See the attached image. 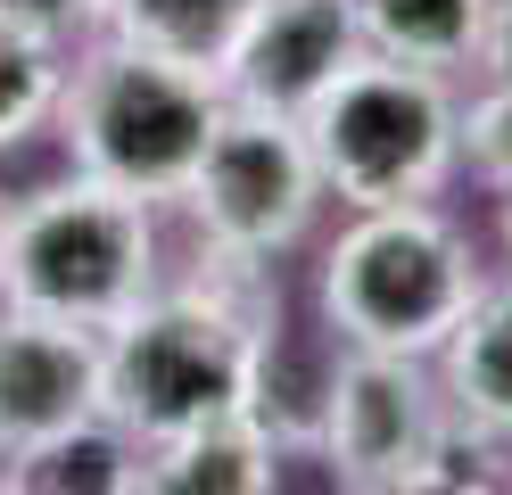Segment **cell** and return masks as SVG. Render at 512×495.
<instances>
[{"mask_svg":"<svg viewBox=\"0 0 512 495\" xmlns=\"http://www.w3.org/2000/svg\"><path fill=\"white\" fill-rule=\"evenodd\" d=\"M281 306L273 264H223L199 256L190 281H157L124 322L100 330L108 347V421L141 446L199 429L215 413H240L256 330Z\"/></svg>","mask_w":512,"mask_h":495,"instance_id":"cell-1","label":"cell"},{"mask_svg":"<svg viewBox=\"0 0 512 495\" xmlns=\"http://www.w3.org/2000/svg\"><path fill=\"white\" fill-rule=\"evenodd\" d=\"M471 297H479L471 231L438 198L347 215V231L323 248V273H314V314L331 322L339 347L422 355V363L446 347Z\"/></svg>","mask_w":512,"mask_h":495,"instance_id":"cell-2","label":"cell"},{"mask_svg":"<svg viewBox=\"0 0 512 495\" xmlns=\"http://www.w3.org/2000/svg\"><path fill=\"white\" fill-rule=\"evenodd\" d=\"M166 281L157 273V198H133L116 182H42L9 198V231H0V306L50 314L108 330Z\"/></svg>","mask_w":512,"mask_h":495,"instance_id":"cell-3","label":"cell"},{"mask_svg":"<svg viewBox=\"0 0 512 495\" xmlns=\"http://www.w3.org/2000/svg\"><path fill=\"white\" fill-rule=\"evenodd\" d=\"M223 116V83L199 66H174L157 50H133L116 33H91L83 58H67L58 83V141L67 165L91 182H116L133 198L174 207L207 132Z\"/></svg>","mask_w":512,"mask_h":495,"instance_id":"cell-4","label":"cell"},{"mask_svg":"<svg viewBox=\"0 0 512 495\" xmlns=\"http://www.w3.org/2000/svg\"><path fill=\"white\" fill-rule=\"evenodd\" d=\"M298 124H306L314 174H323V198H339L347 215L438 198L446 174L463 165L455 83L438 66H405V58H380V50L347 58L339 83Z\"/></svg>","mask_w":512,"mask_h":495,"instance_id":"cell-5","label":"cell"},{"mask_svg":"<svg viewBox=\"0 0 512 495\" xmlns=\"http://www.w3.org/2000/svg\"><path fill=\"white\" fill-rule=\"evenodd\" d=\"M174 207L199 231V256L281 264L314 231V207H323L306 124L281 116V108H256V99H223V116H215Z\"/></svg>","mask_w":512,"mask_h":495,"instance_id":"cell-6","label":"cell"},{"mask_svg":"<svg viewBox=\"0 0 512 495\" xmlns=\"http://www.w3.org/2000/svg\"><path fill=\"white\" fill-rule=\"evenodd\" d=\"M438 421H446V388H430L422 355L347 347L331 380V421H323V479L356 495H405Z\"/></svg>","mask_w":512,"mask_h":495,"instance_id":"cell-7","label":"cell"},{"mask_svg":"<svg viewBox=\"0 0 512 495\" xmlns=\"http://www.w3.org/2000/svg\"><path fill=\"white\" fill-rule=\"evenodd\" d=\"M91 413H108V347L83 322L17 314L0 306V454H25L75 429Z\"/></svg>","mask_w":512,"mask_h":495,"instance_id":"cell-8","label":"cell"},{"mask_svg":"<svg viewBox=\"0 0 512 495\" xmlns=\"http://www.w3.org/2000/svg\"><path fill=\"white\" fill-rule=\"evenodd\" d=\"M347 58H364L356 0H256V17L240 25V42H232L215 83H223V99L306 116L339 83Z\"/></svg>","mask_w":512,"mask_h":495,"instance_id":"cell-9","label":"cell"},{"mask_svg":"<svg viewBox=\"0 0 512 495\" xmlns=\"http://www.w3.org/2000/svg\"><path fill=\"white\" fill-rule=\"evenodd\" d=\"M339 339L331 322H290V314H265L256 330V355H248V396L240 413L273 438L281 462H323V421H331V380H339Z\"/></svg>","mask_w":512,"mask_h":495,"instance_id":"cell-10","label":"cell"},{"mask_svg":"<svg viewBox=\"0 0 512 495\" xmlns=\"http://www.w3.org/2000/svg\"><path fill=\"white\" fill-rule=\"evenodd\" d=\"M281 454L248 413H215L199 429L141 446V495H273Z\"/></svg>","mask_w":512,"mask_h":495,"instance_id":"cell-11","label":"cell"},{"mask_svg":"<svg viewBox=\"0 0 512 495\" xmlns=\"http://www.w3.org/2000/svg\"><path fill=\"white\" fill-rule=\"evenodd\" d=\"M430 363L463 421L512 438V281H479V297L463 306V322L446 330V347Z\"/></svg>","mask_w":512,"mask_h":495,"instance_id":"cell-12","label":"cell"},{"mask_svg":"<svg viewBox=\"0 0 512 495\" xmlns=\"http://www.w3.org/2000/svg\"><path fill=\"white\" fill-rule=\"evenodd\" d=\"M9 495H141V438L91 413L9 462Z\"/></svg>","mask_w":512,"mask_h":495,"instance_id":"cell-13","label":"cell"},{"mask_svg":"<svg viewBox=\"0 0 512 495\" xmlns=\"http://www.w3.org/2000/svg\"><path fill=\"white\" fill-rule=\"evenodd\" d=\"M248 17H256V0H100V33L157 50L174 66H199V75H223Z\"/></svg>","mask_w":512,"mask_h":495,"instance_id":"cell-14","label":"cell"},{"mask_svg":"<svg viewBox=\"0 0 512 495\" xmlns=\"http://www.w3.org/2000/svg\"><path fill=\"white\" fill-rule=\"evenodd\" d=\"M488 9L496 0H356V25H364V50L455 75V66L479 58Z\"/></svg>","mask_w":512,"mask_h":495,"instance_id":"cell-15","label":"cell"},{"mask_svg":"<svg viewBox=\"0 0 512 495\" xmlns=\"http://www.w3.org/2000/svg\"><path fill=\"white\" fill-rule=\"evenodd\" d=\"M58 83H67V42H50V33L0 9V149L34 141L58 116Z\"/></svg>","mask_w":512,"mask_h":495,"instance_id":"cell-16","label":"cell"},{"mask_svg":"<svg viewBox=\"0 0 512 495\" xmlns=\"http://www.w3.org/2000/svg\"><path fill=\"white\" fill-rule=\"evenodd\" d=\"M488 487H512V438H496V429H479L446 405V421H438L430 454L413 462L405 495H488Z\"/></svg>","mask_w":512,"mask_h":495,"instance_id":"cell-17","label":"cell"},{"mask_svg":"<svg viewBox=\"0 0 512 495\" xmlns=\"http://www.w3.org/2000/svg\"><path fill=\"white\" fill-rule=\"evenodd\" d=\"M455 141H463V165L488 190H512V83H488L463 108V124H455Z\"/></svg>","mask_w":512,"mask_h":495,"instance_id":"cell-18","label":"cell"},{"mask_svg":"<svg viewBox=\"0 0 512 495\" xmlns=\"http://www.w3.org/2000/svg\"><path fill=\"white\" fill-rule=\"evenodd\" d=\"M17 25L50 33V42H83V33H100V0H0Z\"/></svg>","mask_w":512,"mask_h":495,"instance_id":"cell-19","label":"cell"},{"mask_svg":"<svg viewBox=\"0 0 512 495\" xmlns=\"http://www.w3.org/2000/svg\"><path fill=\"white\" fill-rule=\"evenodd\" d=\"M479 75H488V83H512V0H496V9H488V33H479Z\"/></svg>","mask_w":512,"mask_h":495,"instance_id":"cell-20","label":"cell"},{"mask_svg":"<svg viewBox=\"0 0 512 495\" xmlns=\"http://www.w3.org/2000/svg\"><path fill=\"white\" fill-rule=\"evenodd\" d=\"M496 198H504V240H512V190H496Z\"/></svg>","mask_w":512,"mask_h":495,"instance_id":"cell-21","label":"cell"},{"mask_svg":"<svg viewBox=\"0 0 512 495\" xmlns=\"http://www.w3.org/2000/svg\"><path fill=\"white\" fill-rule=\"evenodd\" d=\"M0 495H9V454H0Z\"/></svg>","mask_w":512,"mask_h":495,"instance_id":"cell-22","label":"cell"},{"mask_svg":"<svg viewBox=\"0 0 512 495\" xmlns=\"http://www.w3.org/2000/svg\"><path fill=\"white\" fill-rule=\"evenodd\" d=\"M0 231H9V190H0Z\"/></svg>","mask_w":512,"mask_h":495,"instance_id":"cell-23","label":"cell"}]
</instances>
